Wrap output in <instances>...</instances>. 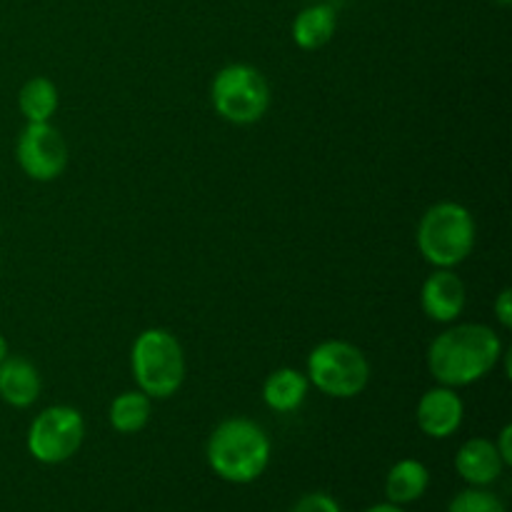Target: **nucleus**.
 <instances>
[{"label":"nucleus","mask_w":512,"mask_h":512,"mask_svg":"<svg viewBox=\"0 0 512 512\" xmlns=\"http://www.w3.org/2000/svg\"><path fill=\"white\" fill-rule=\"evenodd\" d=\"M503 355V340L490 325L463 323L435 335L428 348V370L435 383L458 390L488 378Z\"/></svg>","instance_id":"obj_1"},{"label":"nucleus","mask_w":512,"mask_h":512,"mask_svg":"<svg viewBox=\"0 0 512 512\" xmlns=\"http://www.w3.org/2000/svg\"><path fill=\"white\" fill-rule=\"evenodd\" d=\"M210 470L233 485L255 483L268 470L273 443L260 423L250 418H228L218 423L205 445Z\"/></svg>","instance_id":"obj_2"},{"label":"nucleus","mask_w":512,"mask_h":512,"mask_svg":"<svg viewBox=\"0 0 512 512\" xmlns=\"http://www.w3.org/2000/svg\"><path fill=\"white\" fill-rule=\"evenodd\" d=\"M475 218L463 203L455 200H440L430 205L418 223V250L423 260L433 268H458L460 263L473 255Z\"/></svg>","instance_id":"obj_3"},{"label":"nucleus","mask_w":512,"mask_h":512,"mask_svg":"<svg viewBox=\"0 0 512 512\" xmlns=\"http://www.w3.org/2000/svg\"><path fill=\"white\" fill-rule=\"evenodd\" d=\"M130 370L150 400H168L185 383V353L168 328H145L130 348Z\"/></svg>","instance_id":"obj_4"},{"label":"nucleus","mask_w":512,"mask_h":512,"mask_svg":"<svg viewBox=\"0 0 512 512\" xmlns=\"http://www.w3.org/2000/svg\"><path fill=\"white\" fill-rule=\"evenodd\" d=\"M305 375L328 398L350 400L368 388L370 363L363 350L348 340H323L310 350Z\"/></svg>","instance_id":"obj_5"},{"label":"nucleus","mask_w":512,"mask_h":512,"mask_svg":"<svg viewBox=\"0 0 512 512\" xmlns=\"http://www.w3.org/2000/svg\"><path fill=\"white\" fill-rule=\"evenodd\" d=\"M270 85L265 75L250 63H230L215 73L210 83L213 110L233 125H253L270 108Z\"/></svg>","instance_id":"obj_6"},{"label":"nucleus","mask_w":512,"mask_h":512,"mask_svg":"<svg viewBox=\"0 0 512 512\" xmlns=\"http://www.w3.org/2000/svg\"><path fill=\"white\" fill-rule=\"evenodd\" d=\"M85 440L83 413L73 405H50L40 410L28 428L30 458L43 465H60L73 458Z\"/></svg>","instance_id":"obj_7"},{"label":"nucleus","mask_w":512,"mask_h":512,"mask_svg":"<svg viewBox=\"0 0 512 512\" xmlns=\"http://www.w3.org/2000/svg\"><path fill=\"white\" fill-rule=\"evenodd\" d=\"M15 158L30 180L50 183L68 168V143L53 123H25L20 130Z\"/></svg>","instance_id":"obj_8"},{"label":"nucleus","mask_w":512,"mask_h":512,"mask_svg":"<svg viewBox=\"0 0 512 512\" xmlns=\"http://www.w3.org/2000/svg\"><path fill=\"white\" fill-rule=\"evenodd\" d=\"M468 290L453 268H435L420 288V308L425 318L440 325H453L463 315Z\"/></svg>","instance_id":"obj_9"},{"label":"nucleus","mask_w":512,"mask_h":512,"mask_svg":"<svg viewBox=\"0 0 512 512\" xmlns=\"http://www.w3.org/2000/svg\"><path fill=\"white\" fill-rule=\"evenodd\" d=\"M465 418V403L458 395V390L448 388V385H435V388L425 390L418 400V410H415V420L418 428L423 430L428 438L445 440L453 438L460 430Z\"/></svg>","instance_id":"obj_10"},{"label":"nucleus","mask_w":512,"mask_h":512,"mask_svg":"<svg viewBox=\"0 0 512 512\" xmlns=\"http://www.w3.org/2000/svg\"><path fill=\"white\" fill-rule=\"evenodd\" d=\"M503 470V458H500L493 440L488 438L465 440L455 453V473L470 488H488V485L498 483Z\"/></svg>","instance_id":"obj_11"},{"label":"nucleus","mask_w":512,"mask_h":512,"mask_svg":"<svg viewBox=\"0 0 512 512\" xmlns=\"http://www.w3.org/2000/svg\"><path fill=\"white\" fill-rule=\"evenodd\" d=\"M43 378L30 360L20 355H8L0 363V400L10 408L25 410L40 398Z\"/></svg>","instance_id":"obj_12"},{"label":"nucleus","mask_w":512,"mask_h":512,"mask_svg":"<svg viewBox=\"0 0 512 512\" xmlns=\"http://www.w3.org/2000/svg\"><path fill=\"white\" fill-rule=\"evenodd\" d=\"M310 393L308 375L295 368H278L265 378L263 403L273 413H295Z\"/></svg>","instance_id":"obj_13"},{"label":"nucleus","mask_w":512,"mask_h":512,"mask_svg":"<svg viewBox=\"0 0 512 512\" xmlns=\"http://www.w3.org/2000/svg\"><path fill=\"white\" fill-rule=\"evenodd\" d=\"M335 28H338V13L333 5H308L293 20V43L300 50H320L333 40Z\"/></svg>","instance_id":"obj_14"},{"label":"nucleus","mask_w":512,"mask_h":512,"mask_svg":"<svg viewBox=\"0 0 512 512\" xmlns=\"http://www.w3.org/2000/svg\"><path fill=\"white\" fill-rule=\"evenodd\" d=\"M430 488L428 465L415 458H403L388 470L385 498L393 505H410L423 498Z\"/></svg>","instance_id":"obj_15"},{"label":"nucleus","mask_w":512,"mask_h":512,"mask_svg":"<svg viewBox=\"0 0 512 512\" xmlns=\"http://www.w3.org/2000/svg\"><path fill=\"white\" fill-rule=\"evenodd\" d=\"M60 105L58 85L45 75L25 80L18 93V108L25 123H50Z\"/></svg>","instance_id":"obj_16"},{"label":"nucleus","mask_w":512,"mask_h":512,"mask_svg":"<svg viewBox=\"0 0 512 512\" xmlns=\"http://www.w3.org/2000/svg\"><path fill=\"white\" fill-rule=\"evenodd\" d=\"M150 415H153V400L143 390H125L110 403L108 423L115 433L135 435L150 423Z\"/></svg>","instance_id":"obj_17"},{"label":"nucleus","mask_w":512,"mask_h":512,"mask_svg":"<svg viewBox=\"0 0 512 512\" xmlns=\"http://www.w3.org/2000/svg\"><path fill=\"white\" fill-rule=\"evenodd\" d=\"M448 512H508V505L488 488H465L450 500Z\"/></svg>","instance_id":"obj_18"},{"label":"nucleus","mask_w":512,"mask_h":512,"mask_svg":"<svg viewBox=\"0 0 512 512\" xmlns=\"http://www.w3.org/2000/svg\"><path fill=\"white\" fill-rule=\"evenodd\" d=\"M290 512H343L338 500L328 493H308L293 505Z\"/></svg>","instance_id":"obj_19"},{"label":"nucleus","mask_w":512,"mask_h":512,"mask_svg":"<svg viewBox=\"0 0 512 512\" xmlns=\"http://www.w3.org/2000/svg\"><path fill=\"white\" fill-rule=\"evenodd\" d=\"M493 313L505 330L512 328V290L503 288L493 303Z\"/></svg>","instance_id":"obj_20"},{"label":"nucleus","mask_w":512,"mask_h":512,"mask_svg":"<svg viewBox=\"0 0 512 512\" xmlns=\"http://www.w3.org/2000/svg\"><path fill=\"white\" fill-rule=\"evenodd\" d=\"M493 443H495V448H498L500 458H503L505 468H510L512 465V425H503L498 440H493Z\"/></svg>","instance_id":"obj_21"},{"label":"nucleus","mask_w":512,"mask_h":512,"mask_svg":"<svg viewBox=\"0 0 512 512\" xmlns=\"http://www.w3.org/2000/svg\"><path fill=\"white\" fill-rule=\"evenodd\" d=\"M365 512H405V510H403V505H393V503H388V500H385V503L373 505V508H368Z\"/></svg>","instance_id":"obj_22"},{"label":"nucleus","mask_w":512,"mask_h":512,"mask_svg":"<svg viewBox=\"0 0 512 512\" xmlns=\"http://www.w3.org/2000/svg\"><path fill=\"white\" fill-rule=\"evenodd\" d=\"M8 355H10V345H8V340H5V335L0 333V363H3Z\"/></svg>","instance_id":"obj_23"},{"label":"nucleus","mask_w":512,"mask_h":512,"mask_svg":"<svg viewBox=\"0 0 512 512\" xmlns=\"http://www.w3.org/2000/svg\"><path fill=\"white\" fill-rule=\"evenodd\" d=\"M493 3H498V5H503V8H505V5H510V3H512V0H493Z\"/></svg>","instance_id":"obj_24"}]
</instances>
